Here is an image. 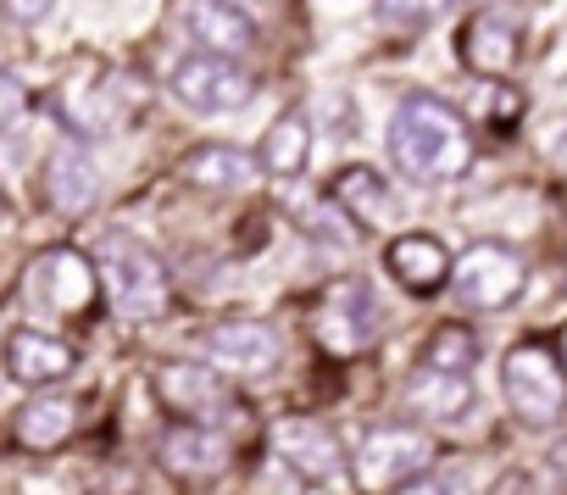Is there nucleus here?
<instances>
[{
  "label": "nucleus",
  "mask_w": 567,
  "mask_h": 495,
  "mask_svg": "<svg viewBox=\"0 0 567 495\" xmlns=\"http://www.w3.org/2000/svg\"><path fill=\"white\" fill-rule=\"evenodd\" d=\"M390 274L412 290V296H434L451 279V257L434 234H406L390 245Z\"/></svg>",
  "instance_id": "12"
},
{
  "label": "nucleus",
  "mask_w": 567,
  "mask_h": 495,
  "mask_svg": "<svg viewBox=\"0 0 567 495\" xmlns=\"http://www.w3.org/2000/svg\"><path fill=\"white\" fill-rule=\"evenodd\" d=\"M390 156L417 184H445L473 167V140L462 117L434 95H406L390 117Z\"/></svg>",
  "instance_id": "1"
},
{
  "label": "nucleus",
  "mask_w": 567,
  "mask_h": 495,
  "mask_svg": "<svg viewBox=\"0 0 567 495\" xmlns=\"http://www.w3.org/2000/svg\"><path fill=\"white\" fill-rule=\"evenodd\" d=\"M451 285H456V296L467 307L501 312V307H512L523 296V262H517V251L484 239V245H473V251H462V262L451 268Z\"/></svg>",
  "instance_id": "5"
},
{
  "label": "nucleus",
  "mask_w": 567,
  "mask_h": 495,
  "mask_svg": "<svg viewBox=\"0 0 567 495\" xmlns=\"http://www.w3.org/2000/svg\"><path fill=\"white\" fill-rule=\"evenodd\" d=\"M272 445H278L284 462H290V473H301L307 484H329V478H340V467H346L340 440H334L318 417H284V423L272 429Z\"/></svg>",
  "instance_id": "7"
},
{
  "label": "nucleus",
  "mask_w": 567,
  "mask_h": 495,
  "mask_svg": "<svg viewBox=\"0 0 567 495\" xmlns=\"http://www.w3.org/2000/svg\"><path fill=\"white\" fill-rule=\"evenodd\" d=\"M206 357L228 373H267L284 357V340L267 323H217L206 329Z\"/></svg>",
  "instance_id": "9"
},
{
  "label": "nucleus",
  "mask_w": 567,
  "mask_h": 495,
  "mask_svg": "<svg viewBox=\"0 0 567 495\" xmlns=\"http://www.w3.org/2000/svg\"><path fill=\"white\" fill-rule=\"evenodd\" d=\"M550 462H556V473H561V478H567V440H561V445H556V456H550Z\"/></svg>",
  "instance_id": "29"
},
{
  "label": "nucleus",
  "mask_w": 567,
  "mask_h": 495,
  "mask_svg": "<svg viewBox=\"0 0 567 495\" xmlns=\"http://www.w3.org/2000/svg\"><path fill=\"white\" fill-rule=\"evenodd\" d=\"M406 401H412V412H423V417L456 423V417L473 406V384H467L462 373H434V368H423V373H412Z\"/></svg>",
  "instance_id": "17"
},
{
  "label": "nucleus",
  "mask_w": 567,
  "mask_h": 495,
  "mask_svg": "<svg viewBox=\"0 0 567 495\" xmlns=\"http://www.w3.org/2000/svg\"><path fill=\"white\" fill-rule=\"evenodd\" d=\"M95 268H101V279H106L117 312H128V318H162V312H167V296H173V290H167V268L145 251L140 239L106 234V239L95 245Z\"/></svg>",
  "instance_id": "3"
},
{
  "label": "nucleus",
  "mask_w": 567,
  "mask_h": 495,
  "mask_svg": "<svg viewBox=\"0 0 567 495\" xmlns=\"http://www.w3.org/2000/svg\"><path fill=\"white\" fill-rule=\"evenodd\" d=\"M51 274H62V307H84L90 296H95V285H90V268H84V257H73V251H56L51 257Z\"/></svg>",
  "instance_id": "23"
},
{
  "label": "nucleus",
  "mask_w": 567,
  "mask_h": 495,
  "mask_svg": "<svg viewBox=\"0 0 567 495\" xmlns=\"http://www.w3.org/2000/svg\"><path fill=\"white\" fill-rule=\"evenodd\" d=\"M173 95L189 112H239L250 101V73H239L234 62H217V56H189L173 68Z\"/></svg>",
  "instance_id": "6"
},
{
  "label": "nucleus",
  "mask_w": 567,
  "mask_h": 495,
  "mask_svg": "<svg viewBox=\"0 0 567 495\" xmlns=\"http://www.w3.org/2000/svg\"><path fill=\"white\" fill-rule=\"evenodd\" d=\"M162 462H167L173 473H217V467L228 462V445H223V434L206 429V423H178V429L162 434Z\"/></svg>",
  "instance_id": "15"
},
{
  "label": "nucleus",
  "mask_w": 567,
  "mask_h": 495,
  "mask_svg": "<svg viewBox=\"0 0 567 495\" xmlns=\"http://www.w3.org/2000/svg\"><path fill=\"white\" fill-rule=\"evenodd\" d=\"M162 395L178 406V412H217L223 406V379L212 373V368H195V362H173V368H162Z\"/></svg>",
  "instance_id": "19"
},
{
  "label": "nucleus",
  "mask_w": 567,
  "mask_h": 495,
  "mask_svg": "<svg viewBox=\"0 0 567 495\" xmlns=\"http://www.w3.org/2000/svg\"><path fill=\"white\" fill-rule=\"evenodd\" d=\"M445 7H451V0H379V18H384V23H401V29H423V23H434Z\"/></svg>",
  "instance_id": "24"
},
{
  "label": "nucleus",
  "mask_w": 567,
  "mask_h": 495,
  "mask_svg": "<svg viewBox=\"0 0 567 495\" xmlns=\"http://www.w3.org/2000/svg\"><path fill=\"white\" fill-rule=\"evenodd\" d=\"M334 206H346V212H357V217H368V223H390V212H395L390 184H384L373 167H346V173L334 178Z\"/></svg>",
  "instance_id": "20"
},
{
  "label": "nucleus",
  "mask_w": 567,
  "mask_h": 495,
  "mask_svg": "<svg viewBox=\"0 0 567 495\" xmlns=\"http://www.w3.org/2000/svg\"><path fill=\"white\" fill-rule=\"evenodd\" d=\"M550 156H556V167H567V128H556V140H550Z\"/></svg>",
  "instance_id": "28"
},
{
  "label": "nucleus",
  "mask_w": 567,
  "mask_h": 495,
  "mask_svg": "<svg viewBox=\"0 0 567 495\" xmlns=\"http://www.w3.org/2000/svg\"><path fill=\"white\" fill-rule=\"evenodd\" d=\"M18 112H23V90H18V79L0 73V123H12Z\"/></svg>",
  "instance_id": "27"
},
{
  "label": "nucleus",
  "mask_w": 567,
  "mask_h": 495,
  "mask_svg": "<svg viewBox=\"0 0 567 495\" xmlns=\"http://www.w3.org/2000/svg\"><path fill=\"white\" fill-rule=\"evenodd\" d=\"M473 362H478V340H473V329H462V323H445V329L429 340V351H423V368H434V373H462V379H467Z\"/></svg>",
  "instance_id": "22"
},
{
  "label": "nucleus",
  "mask_w": 567,
  "mask_h": 495,
  "mask_svg": "<svg viewBox=\"0 0 567 495\" xmlns=\"http://www.w3.org/2000/svg\"><path fill=\"white\" fill-rule=\"evenodd\" d=\"M73 401H34V406H23V417H18V434H23V445H34V451H51V445H62L68 434H73Z\"/></svg>",
  "instance_id": "21"
},
{
  "label": "nucleus",
  "mask_w": 567,
  "mask_h": 495,
  "mask_svg": "<svg viewBox=\"0 0 567 495\" xmlns=\"http://www.w3.org/2000/svg\"><path fill=\"white\" fill-rule=\"evenodd\" d=\"M323 340L340 346V351H362V346L373 340V301H368L362 285L334 290V301H329V312H323Z\"/></svg>",
  "instance_id": "18"
},
{
  "label": "nucleus",
  "mask_w": 567,
  "mask_h": 495,
  "mask_svg": "<svg viewBox=\"0 0 567 495\" xmlns=\"http://www.w3.org/2000/svg\"><path fill=\"white\" fill-rule=\"evenodd\" d=\"M184 23L206 45V56H217V62H234V56L256 51V29H250V18L234 7V0H195Z\"/></svg>",
  "instance_id": "10"
},
{
  "label": "nucleus",
  "mask_w": 567,
  "mask_h": 495,
  "mask_svg": "<svg viewBox=\"0 0 567 495\" xmlns=\"http://www.w3.org/2000/svg\"><path fill=\"white\" fill-rule=\"evenodd\" d=\"M429 456H434L429 434H417V429H373V434L362 440L351 473H357V484H362L368 495H390V489H401L406 478L429 473Z\"/></svg>",
  "instance_id": "4"
},
{
  "label": "nucleus",
  "mask_w": 567,
  "mask_h": 495,
  "mask_svg": "<svg viewBox=\"0 0 567 495\" xmlns=\"http://www.w3.org/2000/svg\"><path fill=\"white\" fill-rule=\"evenodd\" d=\"M307 156H312V117H307V106L278 112L272 128L261 134V167L272 178H296V173H307Z\"/></svg>",
  "instance_id": "13"
},
{
  "label": "nucleus",
  "mask_w": 567,
  "mask_h": 495,
  "mask_svg": "<svg viewBox=\"0 0 567 495\" xmlns=\"http://www.w3.org/2000/svg\"><path fill=\"white\" fill-rule=\"evenodd\" d=\"M517 51H523V29L512 12H478L462 29V62L484 79H506L517 68Z\"/></svg>",
  "instance_id": "8"
},
{
  "label": "nucleus",
  "mask_w": 567,
  "mask_h": 495,
  "mask_svg": "<svg viewBox=\"0 0 567 495\" xmlns=\"http://www.w3.org/2000/svg\"><path fill=\"white\" fill-rule=\"evenodd\" d=\"M7 373L18 384H56L73 373V346L56 340V334H40V329H12L7 340Z\"/></svg>",
  "instance_id": "11"
},
{
  "label": "nucleus",
  "mask_w": 567,
  "mask_h": 495,
  "mask_svg": "<svg viewBox=\"0 0 567 495\" xmlns=\"http://www.w3.org/2000/svg\"><path fill=\"white\" fill-rule=\"evenodd\" d=\"M45 195L62 206V212H90L95 195H101V173L84 151H56L45 162Z\"/></svg>",
  "instance_id": "14"
},
{
  "label": "nucleus",
  "mask_w": 567,
  "mask_h": 495,
  "mask_svg": "<svg viewBox=\"0 0 567 495\" xmlns=\"http://www.w3.org/2000/svg\"><path fill=\"white\" fill-rule=\"evenodd\" d=\"M501 390L512 401V412L534 429L556 423L567 412V368L550 346L528 340V346H512L506 362H501Z\"/></svg>",
  "instance_id": "2"
},
{
  "label": "nucleus",
  "mask_w": 567,
  "mask_h": 495,
  "mask_svg": "<svg viewBox=\"0 0 567 495\" xmlns=\"http://www.w3.org/2000/svg\"><path fill=\"white\" fill-rule=\"evenodd\" d=\"M395 495H467V484L451 478V473H417V478H406Z\"/></svg>",
  "instance_id": "25"
},
{
  "label": "nucleus",
  "mask_w": 567,
  "mask_h": 495,
  "mask_svg": "<svg viewBox=\"0 0 567 495\" xmlns=\"http://www.w3.org/2000/svg\"><path fill=\"white\" fill-rule=\"evenodd\" d=\"M62 7V0H7V12L18 18V23H40V18H51Z\"/></svg>",
  "instance_id": "26"
},
{
  "label": "nucleus",
  "mask_w": 567,
  "mask_h": 495,
  "mask_svg": "<svg viewBox=\"0 0 567 495\" xmlns=\"http://www.w3.org/2000/svg\"><path fill=\"white\" fill-rule=\"evenodd\" d=\"M184 173H189V184H200V189H245V184L261 178V162H256L250 151H239V145H206V151L189 156Z\"/></svg>",
  "instance_id": "16"
}]
</instances>
